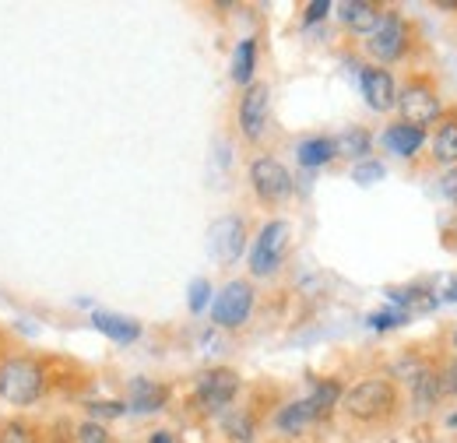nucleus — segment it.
I'll return each mask as SVG.
<instances>
[{"label": "nucleus", "instance_id": "obj_1", "mask_svg": "<svg viewBox=\"0 0 457 443\" xmlns=\"http://www.w3.org/2000/svg\"><path fill=\"white\" fill-rule=\"evenodd\" d=\"M342 408L355 422H384L398 412V388L387 377L359 380L355 388H348L342 394Z\"/></svg>", "mask_w": 457, "mask_h": 443}, {"label": "nucleus", "instance_id": "obj_2", "mask_svg": "<svg viewBox=\"0 0 457 443\" xmlns=\"http://www.w3.org/2000/svg\"><path fill=\"white\" fill-rule=\"evenodd\" d=\"M46 390V373L36 359L29 355H14L0 366V397L14 408H29L43 397Z\"/></svg>", "mask_w": 457, "mask_h": 443}, {"label": "nucleus", "instance_id": "obj_3", "mask_svg": "<svg viewBox=\"0 0 457 443\" xmlns=\"http://www.w3.org/2000/svg\"><path fill=\"white\" fill-rule=\"evenodd\" d=\"M408 46H411V29H408V21L401 18L398 11H384L377 29L366 36V50L380 63L401 60V56L408 54Z\"/></svg>", "mask_w": 457, "mask_h": 443}, {"label": "nucleus", "instance_id": "obj_4", "mask_svg": "<svg viewBox=\"0 0 457 443\" xmlns=\"http://www.w3.org/2000/svg\"><path fill=\"white\" fill-rule=\"evenodd\" d=\"M395 106L401 110V123H411V127H422V130L433 120H440V110H444L429 78H411L398 92V103Z\"/></svg>", "mask_w": 457, "mask_h": 443}, {"label": "nucleus", "instance_id": "obj_5", "mask_svg": "<svg viewBox=\"0 0 457 443\" xmlns=\"http://www.w3.org/2000/svg\"><path fill=\"white\" fill-rule=\"evenodd\" d=\"M286 250H288V225L282 219L268 222L257 239H253V250H250V272L257 278L271 275L278 272V264L286 261Z\"/></svg>", "mask_w": 457, "mask_h": 443}, {"label": "nucleus", "instance_id": "obj_6", "mask_svg": "<svg viewBox=\"0 0 457 443\" xmlns=\"http://www.w3.org/2000/svg\"><path fill=\"white\" fill-rule=\"evenodd\" d=\"M250 183H253V194H257L264 205H282V201L292 197V172H288L278 159H271V155L253 159V166H250Z\"/></svg>", "mask_w": 457, "mask_h": 443}, {"label": "nucleus", "instance_id": "obj_7", "mask_svg": "<svg viewBox=\"0 0 457 443\" xmlns=\"http://www.w3.org/2000/svg\"><path fill=\"white\" fill-rule=\"evenodd\" d=\"M239 394V373L228 370V366H215V370H204L197 377V388H194V401L204 408V412H222L232 405V397Z\"/></svg>", "mask_w": 457, "mask_h": 443}, {"label": "nucleus", "instance_id": "obj_8", "mask_svg": "<svg viewBox=\"0 0 457 443\" xmlns=\"http://www.w3.org/2000/svg\"><path fill=\"white\" fill-rule=\"evenodd\" d=\"M253 310V288L250 281H228L226 288L215 296V306H212V321L219 328H239Z\"/></svg>", "mask_w": 457, "mask_h": 443}, {"label": "nucleus", "instance_id": "obj_9", "mask_svg": "<svg viewBox=\"0 0 457 443\" xmlns=\"http://www.w3.org/2000/svg\"><path fill=\"white\" fill-rule=\"evenodd\" d=\"M268 110H271V88H268L264 81L246 85V92H243V99H239V130H243V138L257 141V138L264 134V127H268Z\"/></svg>", "mask_w": 457, "mask_h": 443}, {"label": "nucleus", "instance_id": "obj_10", "mask_svg": "<svg viewBox=\"0 0 457 443\" xmlns=\"http://www.w3.org/2000/svg\"><path fill=\"white\" fill-rule=\"evenodd\" d=\"M359 85H362V96H366L370 110L387 113L398 103L395 78H391V71H384V67H362V71H359Z\"/></svg>", "mask_w": 457, "mask_h": 443}, {"label": "nucleus", "instance_id": "obj_11", "mask_svg": "<svg viewBox=\"0 0 457 443\" xmlns=\"http://www.w3.org/2000/svg\"><path fill=\"white\" fill-rule=\"evenodd\" d=\"M243 247H246V229H243V222L236 219V215H226V219H219L212 225V254L222 264L239 261Z\"/></svg>", "mask_w": 457, "mask_h": 443}, {"label": "nucleus", "instance_id": "obj_12", "mask_svg": "<svg viewBox=\"0 0 457 443\" xmlns=\"http://www.w3.org/2000/svg\"><path fill=\"white\" fill-rule=\"evenodd\" d=\"M422 141H426V130L422 127H411V123H391L387 130H384V145L401 155V159H411L419 148H422Z\"/></svg>", "mask_w": 457, "mask_h": 443}, {"label": "nucleus", "instance_id": "obj_13", "mask_svg": "<svg viewBox=\"0 0 457 443\" xmlns=\"http://www.w3.org/2000/svg\"><path fill=\"white\" fill-rule=\"evenodd\" d=\"M342 11V21L352 29V32H359V36H370L373 29H377V21H380V7L377 4H370V0H348L338 7Z\"/></svg>", "mask_w": 457, "mask_h": 443}, {"label": "nucleus", "instance_id": "obj_14", "mask_svg": "<svg viewBox=\"0 0 457 443\" xmlns=\"http://www.w3.org/2000/svg\"><path fill=\"white\" fill-rule=\"evenodd\" d=\"M440 401V373L436 370H419L411 377V408L415 412H433Z\"/></svg>", "mask_w": 457, "mask_h": 443}, {"label": "nucleus", "instance_id": "obj_15", "mask_svg": "<svg viewBox=\"0 0 457 443\" xmlns=\"http://www.w3.org/2000/svg\"><path fill=\"white\" fill-rule=\"evenodd\" d=\"M166 401H170V390L162 388V384H152L145 377L130 380V408L134 412H159Z\"/></svg>", "mask_w": 457, "mask_h": 443}, {"label": "nucleus", "instance_id": "obj_16", "mask_svg": "<svg viewBox=\"0 0 457 443\" xmlns=\"http://www.w3.org/2000/svg\"><path fill=\"white\" fill-rule=\"evenodd\" d=\"M92 324L103 334H110L113 341H120V345H130V341L141 338V324L130 321V317H120V313H103V310H99V313L92 317Z\"/></svg>", "mask_w": 457, "mask_h": 443}, {"label": "nucleus", "instance_id": "obj_17", "mask_svg": "<svg viewBox=\"0 0 457 443\" xmlns=\"http://www.w3.org/2000/svg\"><path fill=\"white\" fill-rule=\"evenodd\" d=\"M433 155H436V163H444V166H454L457 163V116L440 120V127H436V134H433Z\"/></svg>", "mask_w": 457, "mask_h": 443}, {"label": "nucleus", "instance_id": "obj_18", "mask_svg": "<svg viewBox=\"0 0 457 443\" xmlns=\"http://www.w3.org/2000/svg\"><path fill=\"white\" fill-rule=\"evenodd\" d=\"M342 384L338 380H320L317 388H313V394L306 397L310 401V408H313V419H324V415H331L338 405H342Z\"/></svg>", "mask_w": 457, "mask_h": 443}, {"label": "nucleus", "instance_id": "obj_19", "mask_svg": "<svg viewBox=\"0 0 457 443\" xmlns=\"http://www.w3.org/2000/svg\"><path fill=\"white\" fill-rule=\"evenodd\" d=\"M331 141H335V155H345V159H366L370 145H373L370 130H362V127H352V130H345Z\"/></svg>", "mask_w": 457, "mask_h": 443}, {"label": "nucleus", "instance_id": "obj_20", "mask_svg": "<svg viewBox=\"0 0 457 443\" xmlns=\"http://www.w3.org/2000/svg\"><path fill=\"white\" fill-rule=\"evenodd\" d=\"M295 155H299V163L306 169H320L335 159V141L331 138H306Z\"/></svg>", "mask_w": 457, "mask_h": 443}, {"label": "nucleus", "instance_id": "obj_21", "mask_svg": "<svg viewBox=\"0 0 457 443\" xmlns=\"http://www.w3.org/2000/svg\"><path fill=\"white\" fill-rule=\"evenodd\" d=\"M253 67H257V39H243L232 56V81L236 85H253Z\"/></svg>", "mask_w": 457, "mask_h": 443}, {"label": "nucleus", "instance_id": "obj_22", "mask_svg": "<svg viewBox=\"0 0 457 443\" xmlns=\"http://www.w3.org/2000/svg\"><path fill=\"white\" fill-rule=\"evenodd\" d=\"M310 422H317V419H313V408H310L306 397H303V401H292V405H286V408L278 412V430H282V433H303Z\"/></svg>", "mask_w": 457, "mask_h": 443}, {"label": "nucleus", "instance_id": "obj_23", "mask_svg": "<svg viewBox=\"0 0 457 443\" xmlns=\"http://www.w3.org/2000/svg\"><path fill=\"white\" fill-rule=\"evenodd\" d=\"M0 443H46V440H43V433H39L32 422L11 419V422L0 426Z\"/></svg>", "mask_w": 457, "mask_h": 443}, {"label": "nucleus", "instance_id": "obj_24", "mask_svg": "<svg viewBox=\"0 0 457 443\" xmlns=\"http://www.w3.org/2000/svg\"><path fill=\"white\" fill-rule=\"evenodd\" d=\"M74 443H110V430H106L103 422L88 419V422H81V426L74 430Z\"/></svg>", "mask_w": 457, "mask_h": 443}, {"label": "nucleus", "instance_id": "obj_25", "mask_svg": "<svg viewBox=\"0 0 457 443\" xmlns=\"http://www.w3.org/2000/svg\"><path fill=\"white\" fill-rule=\"evenodd\" d=\"M352 180L355 183H377V180H384V166L373 163V159H362L359 166L352 169Z\"/></svg>", "mask_w": 457, "mask_h": 443}, {"label": "nucleus", "instance_id": "obj_26", "mask_svg": "<svg viewBox=\"0 0 457 443\" xmlns=\"http://www.w3.org/2000/svg\"><path fill=\"white\" fill-rule=\"evenodd\" d=\"M226 430L232 433V440H239V443L253 440V426H250L246 415H232V419H226Z\"/></svg>", "mask_w": 457, "mask_h": 443}, {"label": "nucleus", "instance_id": "obj_27", "mask_svg": "<svg viewBox=\"0 0 457 443\" xmlns=\"http://www.w3.org/2000/svg\"><path fill=\"white\" fill-rule=\"evenodd\" d=\"M208 296H212V285H208L204 278H197V281L190 285V310L201 313V310L208 306Z\"/></svg>", "mask_w": 457, "mask_h": 443}, {"label": "nucleus", "instance_id": "obj_28", "mask_svg": "<svg viewBox=\"0 0 457 443\" xmlns=\"http://www.w3.org/2000/svg\"><path fill=\"white\" fill-rule=\"evenodd\" d=\"M370 324H373L377 331H391V328L404 324V313H401V310H384V313H373Z\"/></svg>", "mask_w": 457, "mask_h": 443}, {"label": "nucleus", "instance_id": "obj_29", "mask_svg": "<svg viewBox=\"0 0 457 443\" xmlns=\"http://www.w3.org/2000/svg\"><path fill=\"white\" fill-rule=\"evenodd\" d=\"M457 394V359L440 373V397H454Z\"/></svg>", "mask_w": 457, "mask_h": 443}, {"label": "nucleus", "instance_id": "obj_30", "mask_svg": "<svg viewBox=\"0 0 457 443\" xmlns=\"http://www.w3.org/2000/svg\"><path fill=\"white\" fill-rule=\"evenodd\" d=\"M440 190H444V197H447L451 205H457V169H447V172H444Z\"/></svg>", "mask_w": 457, "mask_h": 443}, {"label": "nucleus", "instance_id": "obj_31", "mask_svg": "<svg viewBox=\"0 0 457 443\" xmlns=\"http://www.w3.org/2000/svg\"><path fill=\"white\" fill-rule=\"evenodd\" d=\"M328 11H331V4H328V0H313V4L306 7V25H313V21H320V18L328 14Z\"/></svg>", "mask_w": 457, "mask_h": 443}, {"label": "nucleus", "instance_id": "obj_32", "mask_svg": "<svg viewBox=\"0 0 457 443\" xmlns=\"http://www.w3.org/2000/svg\"><path fill=\"white\" fill-rule=\"evenodd\" d=\"M444 299H457V275L447 281V292H444Z\"/></svg>", "mask_w": 457, "mask_h": 443}, {"label": "nucleus", "instance_id": "obj_33", "mask_svg": "<svg viewBox=\"0 0 457 443\" xmlns=\"http://www.w3.org/2000/svg\"><path fill=\"white\" fill-rule=\"evenodd\" d=\"M148 443H172V437L170 433H152V440Z\"/></svg>", "mask_w": 457, "mask_h": 443}, {"label": "nucleus", "instance_id": "obj_34", "mask_svg": "<svg viewBox=\"0 0 457 443\" xmlns=\"http://www.w3.org/2000/svg\"><path fill=\"white\" fill-rule=\"evenodd\" d=\"M447 426H454V430H457V412L451 415V419H447Z\"/></svg>", "mask_w": 457, "mask_h": 443}, {"label": "nucleus", "instance_id": "obj_35", "mask_svg": "<svg viewBox=\"0 0 457 443\" xmlns=\"http://www.w3.org/2000/svg\"><path fill=\"white\" fill-rule=\"evenodd\" d=\"M454 348H457V334H454Z\"/></svg>", "mask_w": 457, "mask_h": 443}]
</instances>
